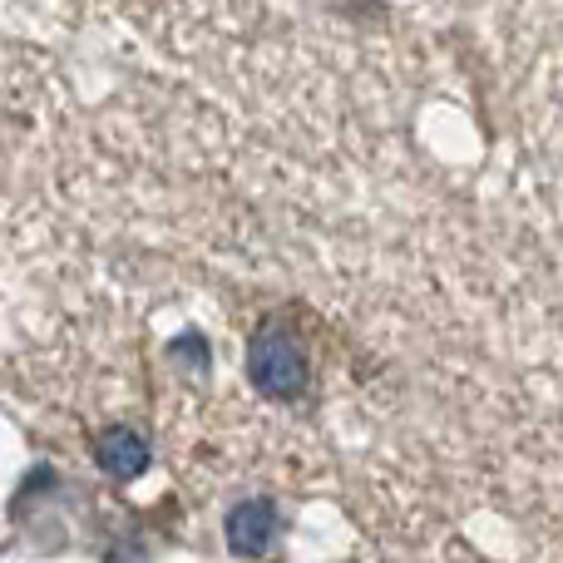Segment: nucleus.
<instances>
[{"label": "nucleus", "instance_id": "1", "mask_svg": "<svg viewBox=\"0 0 563 563\" xmlns=\"http://www.w3.org/2000/svg\"><path fill=\"white\" fill-rule=\"evenodd\" d=\"M95 465L114 479H134L148 470V440L139 435L134 426H109L104 435L95 440Z\"/></svg>", "mask_w": 563, "mask_h": 563}, {"label": "nucleus", "instance_id": "2", "mask_svg": "<svg viewBox=\"0 0 563 563\" xmlns=\"http://www.w3.org/2000/svg\"><path fill=\"white\" fill-rule=\"evenodd\" d=\"M273 534H277V509L267 499H243L228 515V544H233V554H247V559L267 554Z\"/></svg>", "mask_w": 563, "mask_h": 563}]
</instances>
